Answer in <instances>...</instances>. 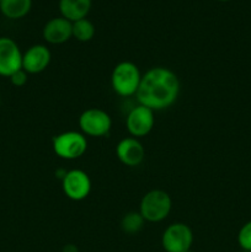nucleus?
Here are the masks:
<instances>
[{"label":"nucleus","mask_w":251,"mask_h":252,"mask_svg":"<svg viewBox=\"0 0 251 252\" xmlns=\"http://www.w3.org/2000/svg\"><path fill=\"white\" fill-rule=\"evenodd\" d=\"M172 201L169 193L162 189H152L143 196L139 206V213L145 221L159 223L164 220L171 212Z\"/></svg>","instance_id":"obj_2"},{"label":"nucleus","mask_w":251,"mask_h":252,"mask_svg":"<svg viewBox=\"0 0 251 252\" xmlns=\"http://www.w3.org/2000/svg\"><path fill=\"white\" fill-rule=\"evenodd\" d=\"M10 81L12 83V85L17 86H24L27 83V73L24 69H20V70L15 71L11 76H10Z\"/></svg>","instance_id":"obj_18"},{"label":"nucleus","mask_w":251,"mask_h":252,"mask_svg":"<svg viewBox=\"0 0 251 252\" xmlns=\"http://www.w3.org/2000/svg\"><path fill=\"white\" fill-rule=\"evenodd\" d=\"M187 252H193V251H192V250H189V251H187Z\"/></svg>","instance_id":"obj_21"},{"label":"nucleus","mask_w":251,"mask_h":252,"mask_svg":"<svg viewBox=\"0 0 251 252\" xmlns=\"http://www.w3.org/2000/svg\"><path fill=\"white\" fill-rule=\"evenodd\" d=\"M62 252H79V249L75 245H73V244H68V245L64 246Z\"/></svg>","instance_id":"obj_19"},{"label":"nucleus","mask_w":251,"mask_h":252,"mask_svg":"<svg viewBox=\"0 0 251 252\" xmlns=\"http://www.w3.org/2000/svg\"><path fill=\"white\" fill-rule=\"evenodd\" d=\"M154 111L142 105H138L137 107L133 108L128 113L127 120H126L128 132L134 138L149 134L154 127Z\"/></svg>","instance_id":"obj_9"},{"label":"nucleus","mask_w":251,"mask_h":252,"mask_svg":"<svg viewBox=\"0 0 251 252\" xmlns=\"http://www.w3.org/2000/svg\"><path fill=\"white\" fill-rule=\"evenodd\" d=\"M22 69V53L14 39L0 37V75L10 76Z\"/></svg>","instance_id":"obj_8"},{"label":"nucleus","mask_w":251,"mask_h":252,"mask_svg":"<svg viewBox=\"0 0 251 252\" xmlns=\"http://www.w3.org/2000/svg\"><path fill=\"white\" fill-rule=\"evenodd\" d=\"M51 51L43 44H34L22 54V69L27 74H39L51 63Z\"/></svg>","instance_id":"obj_10"},{"label":"nucleus","mask_w":251,"mask_h":252,"mask_svg":"<svg viewBox=\"0 0 251 252\" xmlns=\"http://www.w3.org/2000/svg\"><path fill=\"white\" fill-rule=\"evenodd\" d=\"M193 244V233L184 223H175L165 229L161 245L166 252H187Z\"/></svg>","instance_id":"obj_6"},{"label":"nucleus","mask_w":251,"mask_h":252,"mask_svg":"<svg viewBox=\"0 0 251 252\" xmlns=\"http://www.w3.org/2000/svg\"><path fill=\"white\" fill-rule=\"evenodd\" d=\"M179 93L180 81L176 74L164 66H155L142 75L135 96L139 105L160 111L171 106Z\"/></svg>","instance_id":"obj_1"},{"label":"nucleus","mask_w":251,"mask_h":252,"mask_svg":"<svg viewBox=\"0 0 251 252\" xmlns=\"http://www.w3.org/2000/svg\"><path fill=\"white\" fill-rule=\"evenodd\" d=\"M219 1H229V0H219Z\"/></svg>","instance_id":"obj_20"},{"label":"nucleus","mask_w":251,"mask_h":252,"mask_svg":"<svg viewBox=\"0 0 251 252\" xmlns=\"http://www.w3.org/2000/svg\"><path fill=\"white\" fill-rule=\"evenodd\" d=\"M118 160L126 166H138L145 157V150L142 143L134 137H128L121 140L116 147Z\"/></svg>","instance_id":"obj_11"},{"label":"nucleus","mask_w":251,"mask_h":252,"mask_svg":"<svg viewBox=\"0 0 251 252\" xmlns=\"http://www.w3.org/2000/svg\"><path fill=\"white\" fill-rule=\"evenodd\" d=\"M32 6V0H0V10L7 19H21L26 16Z\"/></svg>","instance_id":"obj_14"},{"label":"nucleus","mask_w":251,"mask_h":252,"mask_svg":"<svg viewBox=\"0 0 251 252\" xmlns=\"http://www.w3.org/2000/svg\"><path fill=\"white\" fill-rule=\"evenodd\" d=\"M73 36V22L64 17H54L43 27V38L51 44H62Z\"/></svg>","instance_id":"obj_12"},{"label":"nucleus","mask_w":251,"mask_h":252,"mask_svg":"<svg viewBox=\"0 0 251 252\" xmlns=\"http://www.w3.org/2000/svg\"><path fill=\"white\" fill-rule=\"evenodd\" d=\"M62 189L71 201H83L90 194L91 180L83 170H70L62 180Z\"/></svg>","instance_id":"obj_7"},{"label":"nucleus","mask_w":251,"mask_h":252,"mask_svg":"<svg viewBox=\"0 0 251 252\" xmlns=\"http://www.w3.org/2000/svg\"><path fill=\"white\" fill-rule=\"evenodd\" d=\"M144 218L139 212H130L127 213L121 220V228L126 234H137L142 230L143 225H144Z\"/></svg>","instance_id":"obj_16"},{"label":"nucleus","mask_w":251,"mask_h":252,"mask_svg":"<svg viewBox=\"0 0 251 252\" xmlns=\"http://www.w3.org/2000/svg\"><path fill=\"white\" fill-rule=\"evenodd\" d=\"M95 36V26L88 19H81L73 22V37L80 42H89Z\"/></svg>","instance_id":"obj_15"},{"label":"nucleus","mask_w":251,"mask_h":252,"mask_svg":"<svg viewBox=\"0 0 251 252\" xmlns=\"http://www.w3.org/2000/svg\"><path fill=\"white\" fill-rule=\"evenodd\" d=\"M238 243L244 251H251V220L244 224L239 230Z\"/></svg>","instance_id":"obj_17"},{"label":"nucleus","mask_w":251,"mask_h":252,"mask_svg":"<svg viewBox=\"0 0 251 252\" xmlns=\"http://www.w3.org/2000/svg\"><path fill=\"white\" fill-rule=\"evenodd\" d=\"M91 9V0H61L59 10L62 17L75 22L78 20L85 19Z\"/></svg>","instance_id":"obj_13"},{"label":"nucleus","mask_w":251,"mask_h":252,"mask_svg":"<svg viewBox=\"0 0 251 252\" xmlns=\"http://www.w3.org/2000/svg\"><path fill=\"white\" fill-rule=\"evenodd\" d=\"M79 127L84 135L103 137L110 133L112 120L110 115L101 108H88L79 117Z\"/></svg>","instance_id":"obj_5"},{"label":"nucleus","mask_w":251,"mask_h":252,"mask_svg":"<svg viewBox=\"0 0 251 252\" xmlns=\"http://www.w3.org/2000/svg\"><path fill=\"white\" fill-rule=\"evenodd\" d=\"M86 149H88V140L83 133L69 130L53 138V150L62 159H78L85 154Z\"/></svg>","instance_id":"obj_4"},{"label":"nucleus","mask_w":251,"mask_h":252,"mask_svg":"<svg viewBox=\"0 0 251 252\" xmlns=\"http://www.w3.org/2000/svg\"><path fill=\"white\" fill-rule=\"evenodd\" d=\"M142 74L139 69L132 62H121L112 70L111 85L116 94L120 96L135 95L139 88Z\"/></svg>","instance_id":"obj_3"}]
</instances>
